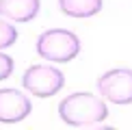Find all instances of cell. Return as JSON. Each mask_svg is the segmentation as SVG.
Segmentation results:
<instances>
[{"label":"cell","mask_w":132,"mask_h":130,"mask_svg":"<svg viewBox=\"0 0 132 130\" xmlns=\"http://www.w3.org/2000/svg\"><path fill=\"white\" fill-rule=\"evenodd\" d=\"M59 117L69 128H93L108 117V106L93 93L78 91L59 104Z\"/></svg>","instance_id":"6da1fadb"},{"label":"cell","mask_w":132,"mask_h":130,"mask_svg":"<svg viewBox=\"0 0 132 130\" xmlns=\"http://www.w3.org/2000/svg\"><path fill=\"white\" fill-rule=\"evenodd\" d=\"M37 54L52 63H69L80 54V39L67 28H50L35 43Z\"/></svg>","instance_id":"7a4b0ae2"},{"label":"cell","mask_w":132,"mask_h":130,"mask_svg":"<svg viewBox=\"0 0 132 130\" xmlns=\"http://www.w3.org/2000/svg\"><path fill=\"white\" fill-rule=\"evenodd\" d=\"M65 76L52 65H30L22 76V87L37 98H52L63 89Z\"/></svg>","instance_id":"3957f363"},{"label":"cell","mask_w":132,"mask_h":130,"mask_svg":"<svg viewBox=\"0 0 132 130\" xmlns=\"http://www.w3.org/2000/svg\"><path fill=\"white\" fill-rule=\"evenodd\" d=\"M97 91L104 100L126 106L132 104V69L115 67L97 78Z\"/></svg>","instance_id":"277c9868"},{"label":"cell","mask_w":132,"mask_h":130,"mask_svg":"<svg viewBox=\"0 0 132 130\" xmlns=\"http://www.w3.org/2000/svg\"><path fill=\"white\" fill-rule=\"evenodd\" d=\"M30 115V100L20 89H0V124H20Z\"/></svg>","instance_id":"5b68a950"},{"label":"cell","mask_w":132,"mask_h":130,"mask_svg":"<svg viewBox=\"0 0 132 130\" xmlns=\"http://www.w3.org/2000/svg\"><path fill=\"white\" fill-rule=\"evenodd\" d=\"M41 9L39 0H0V18L9 22H30Z\"/></svg>","instance_id":"8992f818"},{"label":"cell","mask_w":132,"mask_h":130,"mask_svg":"<svg viewBox=\"0 0 132 130\" xmlns=\"http://www.w3.org/2000/svg\"><path fill=\"white\" fill-rule=\"evenodd\" d=\"M104 0H59V9L63 11L67 18H93L95 13L102 11Z\"/></svg>","instance_id":"52a82bcc"},{"label":"cell","mask_w":132,"mask_h":130,"mask_svg":"<svg viewBox=\"0 0 132 130\" xmlns=\"http://www.w3.org/2000/svg\"><path fill=\"white\" fill-rule=\"evenodd\" d=\"M15 41H18V30H15V26L11 24L9 20L0 18V50L13 46Z\"/></svg>","instance_id":"ba28073f"},{"label":"cell","mask_w":132,"mask_h":130,"mask_svg":"<svg viewBox=\"0 0 132 130\" xmlns=\"http://www.w3.org/2000/svg\"><path fill=\"white\" fill-rule=\"evenodd\" d=\"M11 74H13V59H11L9 54L0 52V80L9 78Z\"/></svg>","instance_id":"9c48e42d"}]
</instances>
